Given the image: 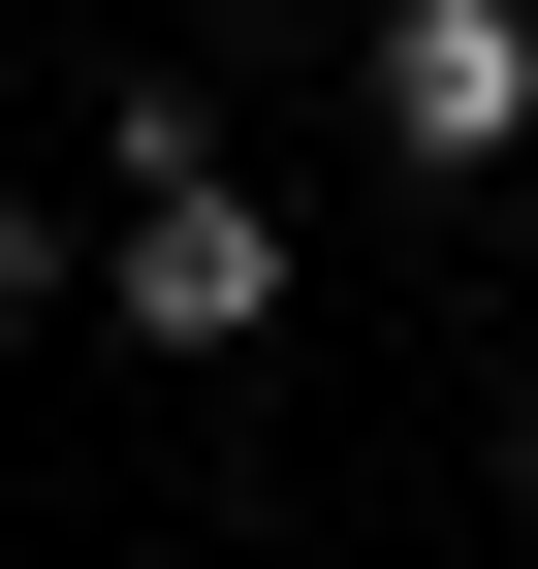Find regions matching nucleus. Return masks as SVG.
Segmentation results:
<instances>
[{
    "label": "nucleus",
    "instance_id": "nucleus-1",
    "mask_svg": "<svg viewBox=\"0 0 538 569\" xmlns=\"http://www.w3.org/2000/svg\"><path fill=\"white\" fill-rule=\"evenodd\" d=\"M96 284H127V348H190V380H222V348H286V222H253L222 159H159V190H127Z\"/></svg>",
    "mask_w": 538,
    "mask_h": 569
},
{
    "label": "nucleus",
    "instance_id": "nucleus-2",
    "mask_svg": "<svg viewBox=\"0 0 538 569\" xmlns=\"http://www.w3.org/2000/svg\"><path fill=\"white\" fill-rule=\"evenodd\" d=\"M380 159H538V0H380Z\"/></svg>",
    "mask_w": 538,
    "mask_h": 569
},
{
    "label": "nucleus",
    "instance_id": "nucleus-3",
    "mask_svg": "<svg viewBox=\"0 0 538 569\" xmlns=\"http://www.w3.org/2000/svg\"><path fill=\"white\" fill-rule=\"evenodd\" d=\"M507 475H538V380H507Z\"/></svg>",
    "mask_w": 538,
    "mask_h": 569
}]
</instances>
